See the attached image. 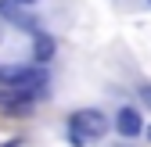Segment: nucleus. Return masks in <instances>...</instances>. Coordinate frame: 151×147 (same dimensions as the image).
Here are the masks:
<instances>
[{"label": "nucleus", "mask_w": 151, "mask_h": 147, "mask_svg": "<svg viewBox=\"0 0 151 147\" xmlns=\"http://www.w3.org/2000/svg\"><path fill=\"white\" fill-rule=\"evenodd\" d=\"M14 7H29V4H36V0H11Z\"/></svg>", "instance_id": "6e6552de"}, {"label": "nucleus", "mask_w": 151, "mask_h": 147, "mask_svg": "<svg viewBox=\"0 0 151 147\" xmlns=\"http://www.w3.org/2000/svg\"><path fill=\"white\" fill-rule=\"evenodd\" d=\"M147 140H151V126H147Z\"/></svg>", "instance_id": "9d476101"}, {"label": "nucleus", "mask_w": 151, "mask_h": 147, "mask_svg": "<svg viewBox=\"0 0 151 147\" xmlns=\"http://www.w3.org/2000/svg\"><path fill=\"white\" fill-rule=\"evenodd\" d=\"M0 147H22V140H7V143H0Z\"/></svg>", "instance_id": "1a4fd4ad"}, {"label": "nucleus", "mask_w": 151, "mask_h": 147, "mask_svg": "<svg viewBox=\"0 0 151 147\" xmlns=\"http://www.w3.org/2000/svg\"><path fill=\"white\" fill-rule=\"evenodd\" d=\"M115 129L122 140H137L144 133V122H140V111L137 108H119V115H115Z\"/></svg>", "instance_id": "7ed1b4c3"}, {"label": "nucleus", "mask_w": 151, "mask_h": 147, "mask_svg": "<svg viewBox=\"0 0 151 147\" xmlns=\"http://www.w3.org/2000/svg\"><path fill=\"white\" fill-rule=\"evenodd\" d=\"M32 101H36L32 90H0V111H7V115H14V111H29Z\"/></svg>", "instance_id": "20e7f679"}, {"label": "nucleus", "mask_w": 151, "mask_h": 147, "mask_svg": "<svg viewBox=\"0 0 151 147\" xmlns=\"http://www.w3.org/2000/svg\"><path fill=\"white\" fill-rule=\"evenodd\" d=\"M104 133H108V118L97 108H83V111L68 115V143L72 147H86L90 140H97Z\"/></svg>", "instance_id": "f257e3e1"}, {"label": "nucleus", "mask_w": 151, "mask_h": 147, "mask_svg": "<svg viewBox=\"0 0 151 147\" xmlns=\"http://www.w3.org/2000/svg\"><path fill=\"white\" fill-rule=\"evenodd\" d=\"M140 101H144V104L151 108V86H140Z\"/></svg>", "instance_id": "0eeeda50"}, {"label": "nucleus", "mask_w": 151, "mask_h": 147, "mask_svg": "<svg viewBox=\"0 0 151 147\" xmlns=\"http://www.w3.org/2000/svg\"><path fill=\"white\" fill-rule=\"evenodd\" d=\"M0 18H7L11 25H18V29H29V32H40L36 29V18H29L22 7H14L11 0H0Z\"/></svg>", "instance_id": "39448f33"}, {"label": "nucleus", "mask_w": 151, "mask_h": 147, "mask_svg": "<svg viewBox=\"0 0 151 147\" xmlns=\"http://www.w3.org/2000/svg\"><path fill=\"white\" fill-rule=\"evenodd\" d=\"M0 83H7L11 90H32V93L40 97L47 90V72L25 68V65H7V68H0Z\"/></svg>", "instance_id": "f03ea898"}, {"label": "nucleus", "mask_w": 151, "mask_h": 147, "mask_svg": "<svg viewBox=\"0 0 151 147\" xmlns=\"http://www.w3.org/2000/svg\"><path fill=\"white\" fill-rule=\"evenodd\" d=\"M147 4H151V0H147Z\"/></svg>", "instance_id": "9b49d317"}, {"label": "nucleus", "mask_w": 151, "mask_h": 147, "mask_svg": "<svg viewBox=\"0 0 151 147\" xmlns=\"http://www.w3.org/2000/svg\"><path fill=\"white\" fill-rule=\"evenodd\" d=\"M54 47H58V43H54L50 36L36 32V50H32V54H36V61H50V58H54Z\"/></svg>", "instance_id": "423d86ee"}]
</instances>
